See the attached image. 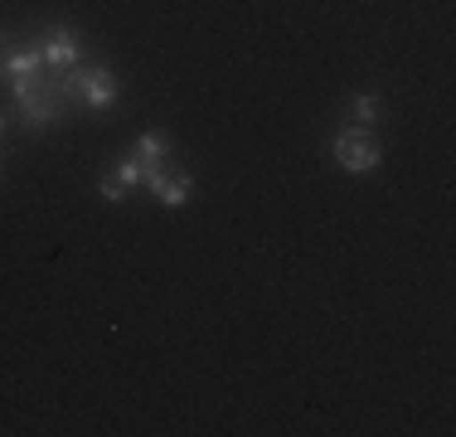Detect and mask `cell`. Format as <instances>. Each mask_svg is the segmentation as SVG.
Returning a JSON list of instances; mask_svg holds the SVG:
<instances>
[{
  "mask_svg": "<svg viewBox=\"0 0 456 437\" xmlns=\"http://www.w3.org/2000/svg\"><path fill=\"white\" fill-rule=\"evenodd\" d=\"M5 131H10V117H5V112H0V136H5Z\"/></svg>",
  "mask_w": 456,
  "mask_h": 437,
  "instance_id": "cell-11",
  "label": "cell"
},
{
  "mask_svg": "<svg viewBox=\"0 0 456 437\" xmlns=\"http://www.w3.org/2000/svg\"><path fill=\"white\" fill-rule=\"evenodd\" d=\"M10 93H15V107H20V117H25V131H49L63 117V107H69L63 73H49V69L29 73V78H15Z\"/></svg>",
  "mask_w": 456,
  "mask_h": 437,
  "instance_id": "cell-1",
  "label": "cell"
},
{
  "mask_svg": "<svg viewBox=\"0 0 456 437\" xmlns=\"http://www.w3.org/2000/svg\"><path fill=\"white\" fill-rule=\"evenodd\" d=\"M29 73H45V59H39V44H35V49H20V54H5V59H0V78H5V83L29 78Z\"/></svg>",
  "mask_w": 456,
  "mask_h": 437,
  "instance_id": "cell-6",
  "label": "cell"
},
{
  "mask_svg": "<svg viewBox=\"0 0 456 437\" xmlns=\"http://www.w3.org/2000/svg\"><path fill=\"white\" fill-rule=\"evenodd\" d=\"M350 112L360 117V127H369V122H379V112H384V97H379V93H360L350 103Z\"/></svg>",
  "mask_w": 456,
  "mask_h": 437,
  "instance_id": "cell-8",
  "label": "cell"
},
{
  "mask_svg": "<svg viewBox=\"0 0 456 437\" xmlns=\"http://www.w3.org/2000/svg\"><path fill=\"white\" fill-rule=\"evenodd\" d=\"M63 93H69V103H83L88 112H107L122 97V78L107 63H78V69L63 73Z\"/></svg>",
  "mask_w": 456,
  "mask_h": 437,
  "instance_id": "cell-2",
  "label": "cell"
},
{
  "mask_svg": "<svg viewBox=\"0 0 456 437\" xmlns=\"http://www.w3.org/2000/svg\"><path fill=\"white\" fill-rule=\"evenodd\" d=\"M0 59H5V35H0Z\"/></svg>",
  "mask_w": 456,
  "mask_h": 437,
  "instance_id": "cell-12",
  "label": "cell"
},
{
  "mask_svg": "<svg viewBox=\"0 0 456 437\" xmlns=\"http://www.w3.org/2000/svg\"><path fill=\"white\" fill-rule=\"evenodd\" d=\"M97 194H102L107 204H122V200H126V185L117 180V175H102V185H97Z\"/></svg>",
  "mask_w": 456,
  "mask_h": 437,
  "instance_id": "cell-10",
  "label": "cell"
},
{
  "mask_svg": "<svg viewBox=\"0 0 456 437\" xmlns=\"http://www.w3.org/2000/svg\"><path fill=\"white\" fill-rule=\"evenodd\" d=\"M146 190L156 194L166 210H180V204L194 194V175L170 170V166H146Z\"/></svg>",
  "mask_w": 456,
  "mask_h": 437,
  "instance_id": "cell-5",
  "label": "cell"
},
{
  "mask_svg": "<svg viewBox=\"0 0 456 437\" xmlns=\"http://www.w3.org/2000/svg\"><path fill=\"white\" fill-rule=\"evenodd\" d=\"M112 175H117V180L126 185V190H132V185H146V166H141L136 156H126V161H122V166H117Z\"/></svg>",
  "mask_w": 456,
  "mask_h": 437,
  "instance_id": "cell-9",
  "label": "cell"
},
{
  "mask_svg": "<svg viewBox=\"0 0 456 437\" xmlns=\"http://www.w3.org/2000/svg\"><path fill=\"white\" fill-rule=\"evenodd\" d=\"M330 156L345 175H369L384 166V141L374 136L369 127H340L330 141Z\"/></svg>",
  "mask_w": 456,
  "mask_h": 437,
  "instance_id": "cell-3",
  "label": "cell"
},
{
  "mask_svg": "<svg viewBox=\"0 0 456 437\" xmlns=\"http://www.w3.org/2000/svg\"><path fill=\"white\" fill-rule=\"evenodd\" d=\"M39 59H45L49 73H69L83 63V39L69 25H49L45 39H39Z\"/></svg>",
  "mask_w": 456,
  "mask_h": 437,
  "instance_id": "cell-4",
  "label": "cell"
},
{
  "mask_svg": "<svg viewBox=\"0 0 456 437\" xmlns=\"http://www.w3.org/2000/svg\"><path fill=\"white\" fill-rule=\"evenodd\" d=\"M132 156L141 166H166L170 161V131H146V136L132 146Z\"/></svg>",
  "mask_w": 456,
  "mask_h": 437,
  "instance_id": "cell-7",
  "label": "cell"
}]
</instances>
